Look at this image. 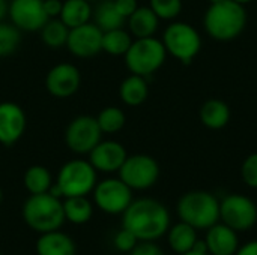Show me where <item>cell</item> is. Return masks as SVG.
Wrapping results in <instances>:
<instances>
[{
    "instance_id": "obj_25",
    "label": "cell",
    "mask_w": 257,
    "mask_h": 255,
    "mask_svg": "<svg viewBox=\"0 0 257 255\" xmlns=\"http://www.w3.org/2000/svg\"><path fill=\"white\" fill-rule=\"evenodd\" d=\"M65 219L75 224L83 225L90 221L93 215V204L87 197H68L62 200Z\"/></svg>"
},
{
    "instance_id": "obj_18",
    "label": "cell",
    "mask_w": 257,
    "mask_h": 255,
    "mask_svg": "<svg viewBox=\"0 0 257 255\" xmlns=\"http://www.w3.org/2000/svg\"><path fill=\"white\" fill-rule=\"evenodd\" d=\"M38 255H75V242L63 231L54 230L42 233L36 240Z\"/></svg>"
},
{
    "instance_id": "obj_9",
    "label": "cell",
    "mask_w": 257,
    "mask_h": 255,
    "mask_svg": "<svg viewBox=\"0 0 257 255\" xmlns=\"http://www.w3.org/2000/svg\"><path fill=\"white\" fill-rule=\"evenodd\" d=\"M92 194L96 207L107 215H122L134 200L133 189L119 177H107L98 182Z\"/></svg>"
},
{
    "instance_id": "obj_15",
    "label": "cell",
    "mask_w": 257,
    "mask_h": 255,
    "mask_svg": "<svg viewBox=\"0 0 257 255\" xmlns=\"http://www.w3.org/2000/svg\"><path fill=\"white\" fill-rule=\"evenodd\" d=\"M27 128V116L21 105L12 101L0 102V144L11 147L17 144Z\"/></svg>"
},
{
    "instance_id": "obj_16",
    "label": "cell",
    "mask_w": 257,
    "mask_h": 255,
    "mask_svg": "<svg viewBox=\"0 0 257 255\" xmlns=\"http://www.w3.org/2000/svg\"><path fill=\"white\" fill-rule=\"evenodd\" d=\"M89 162L98 173L113 174L117 173L128 158L125 146L116 140H101L90 152Z\"/></svg>"
},
{
    "instance_id": "obj_6",
    "label": "cell",
    "mask_w": 257,
    "mask_h": 255,
    "mask_svg": "<svg viewBox=\"0 0 257 255\" xmlns=\"http://www.w3.org/2000/svg\"><path fill=\"white\" fill-rule=\"evenodd\" d=\"M54 183L59 186L63 198L87 197L98 183V171L89 159L75 158L60 167Z\"/></svg>"
},
{
    "instance_id": "obj_31",
    "label": "cell",
    "mask_w": 257,
    "mask_h": 255,
    "mask_svg": "<svg viewBox=\"0 0 257 255\" xmlns=\"http://www.w3.org/2000/svg\"><path fill=\"white\" fill-rule=\"evenodd\" d=\"M149 8L160 20L172 21L182 12V0H149Z\"/></svg>"
},
{
    "instance_id": "obj_7",
    "label": "cell",
    "mask_w": 257,
    "mask_h": 255,
    "mask_svg": "<svg viewBox=\"0 0 257 255\" xmlns=\"http://www.w3.org/2000/svg\"><path fill=\"white\" fill-rule=\"evenodd\" d=\"M161 41L167 54L178 59L184 65L191 63L202 48V38L199 32L194 26L184 21L170 23L166 27Z\"/></svg>"
},
{
    "instance_id": "obj_3",
    "label": "cell",
    "mask_w": 257,
    "mask_h": 255,
    "mask_svg": "<svg viewBox=\"0 0 257 255\" xmlns=\"http://www.w3.org/2000/svg\"><path fill=\"white\" fill-rule=\"evenodd\" d=\"M21 215L27 227L39 234L60 230L66 221L62 198L53 197L48 192L29 195L23 204Z\"/></svg>"
},
{
    "instance_id": "obj_1",
    "label": "cell",
    "mask_w": 257,
    "mask_h": 255,
    "mask_svg": "<svg viewBox=\"0 0 257 255\" xmlns=\"http://www.w3.org/2000/svg\"><path fill=\"white\" fill-rule=\"evenodd\" d=\"M122 227L130 230L139 242H155L163 237L170 227L167 207L151 197L133 200L122 213Z\"/></svg>"
},
{
    "instance_id": "obj_10",
    "label": "cell",
    "mask_w": 257,
    "mask_h": 255,
    "mask_svg": "<svg viewBox=\"0 0 257 255\" xmlns=\"http://www.w3.org/2000/svg\"><path fill=\"white\" fill-rule=\"evenodd\" d=\"M220 221L238 231H248L257 222L256 203L242 194L226 195L220 201Z\"/></svg>"
},
{
    "instance_id": "obj_38",
    "label": "cell",
    "mask_w": 257,
    "mask_h": 255,
    "mask_svg": "<svg viewBox=\"0 0 257 255\" xmlns=\"http://www.w3.org/2000/svg\"><path fill=\"white\" fill-rule=\"evenodd\" d=\"M8 12H9V0H0V23L5 21V18H8Z\"/></svg>"
},
{
    "instance_id": "obj_40",
    "label": "cell",
    "mask_w": 257,
    "mask_h": 255,
    "mask_svg": "<svg viewBox=\"0 0 257 255\" xmlns=\"http://www.w3.org/2000/svg\"><path fill=\"white\" fill-rule=\"evenodd\" d=\"M232 2H235V3H238V5H242V6H245V5H248V3H251V2H254V0H232Z\"/></svg>"
},
{
    "instance_id": "obj_32",
    "label": "cell",
    "mask_w": 257,
    "mask_h": 255,
    "mask_svg": "<svg viewBox=\"0 0 257 255\" xmlns=\"http://www.w3.org/2000/svg\"><path fill=\"white\" fill-rule=\"evenodd\" d=\"M241 177L247 186L257 189V152L244 159L241 165Z\"/></svg>"
},
{
    "instance_id": "obj_20",
    "label": "cell",
    "mask_w": 257,
    "mask_h": 255,
    "mask_svg": "<svg viewBox=\"0 0 257 255\" xmlns=\"http://www.w3.org/2000/svg\"><path fill=\"white\" fill-rule=\"evenodd\" d=\"M149 96V86L146 77L131 74L119 86V98L128 107L142 105Z\"/></svg>"
},
{
    "instance_id": "obj_30",
    "label": "cell",
    "mask_w": 257,
    "mask_h": 255,
    "mask_svg": "<svg viewBox=\"0 0 257 255\" xmlns=\"http://www.w3.org/2000/svg\"><path fill=\"white\" fill-rule=\"evenodd\" d=\"M21 30L17 29L11 21L0 23V57L14 54L21 44Z\"/></svg>"
},
{
    "instance_id": "obj_5",
    "label": "cell",
    "mask_w": 257,
    "mask_h": 255,
    "mask_svg": "<svg viewBox=\"0 0 257 255\" xmlns=\"http://www.w3.org/2000/svg\"><path fill=\"white\" fill-rule=\"evenodd\" d=\"M123 57L131 74L148 78L164 65L167 51L163 41L157 39L155 36L136 38Z\"/></svg>"
},
{
    "instance_id": "obj_43",
    "label": "cell",
    "mask_w": 257,
    "mask_h": 255,
    "mask_svg": "<svg viewBox=\"0 0 257 255\" xmlns=\"http://www.w3.org/2000/svg\"><path fill=\"white\" fill-rule=\"evenodd\" d=\"M86 2H89V3H96V2H99V0H86Z\"/></svg>"
},
{
    "instance_id": "obj_44",
    "label": "cell",
    "mask_w": 257,
    "mask_h": 255,
    "mask_svg": "<svg viewBox=\"0 0 257 255\" xmlns=\"http://www.w3.org/2000/svg\"><path fill=\"white\" fill-rule=\"evenodd\" d=\"M0 255H2V254H0Z\"/></svg>"
},
{
    "instance_id": "obj_26",
    "label": "cell",
    "mask_w": 257,
    "mask_h": 255,
    "mask_svg": "<svg viewBox=\"0 0 257 255\" xmlns=\"http://www.w3.org/2000/svg\"><path fill=\"white\" fill-rule=\"evenodd\" d=\"M54 183L50 170L44 165H32L26 170L23 176V185L30 195L45 194Z\"/></svg>"
},
{
    "instance_id": "obj_22",
    "label": "cell",
    "mask_w": 257,
    "mask_h": 255,
    "mask_svg": "<svg viewBox=\"0 0 257 255\" xmlns=\"http://www.w3.org/2000/svg\"><path fill=\"white\" fill-rule=\"evenodd\" d=\"M199 116H200L202 123L206 128L221 129L230 120V108L224 101L218 98H211L203 102V105L200 107Z\"/></svg>"
},
{
    "instance_id": "obj_27",
    "label": "cell",
    "mask_w": 257,
    "mask_h": 255,
    "mask_svg": "<svg viewBox=\"0 0 257 255\" xmlns=\"http://www.w3.org/2000/svg\"><path fill=\"white\" fill-rule=\"evenodd\" d=\"M133 35L123 27L111 29L102 33V53L108 56H125L128 48L133 44Z\"/></svg>"
},
{
    "instance_id": "obj_2",
    "label": "cell",
    "mask_w": 257,
    "mask_h": 255,
    "mask_svg": "<svg viewBox=\"0 0 257 255\" xmlns=\"http://www.w3.org/2000/svg\"><path fill=\"white\" fill-rule=\"evenodd\" d=\"M203 26L206 33L215 41H235L247 26L245 6L232 0L209 5L203 17Z\"/></svg>"
},
{
    "instance_id": "obj_33",
    "label": "cell",
    "mask_w": 257,
    "mask_h": 255,
    "mask_svg": "<svg viewBox=\"0 0 257 255\" xmlns=\"http://www.w3.org/2000/svg\"><path fill=\"white\" fill-rule=\"evenodd\" d=\"M139 243V239L130 231V230H126V228H120L116 234H114V237H113V246L116 248V251H119V252H125V254H130L134 248H136V245Z\"/></svg>"
},
{
    "instance_id": "obj_13",
    "label": "cell",
    "mask_w": 257,
    "mask_h": 255,
    "mask_svg": "<svg viewBox=\"0 0 257 255\" xmlns=\"http://www.w3.org/2000/svg\"><path fill=\"white\" fill-rule=\"evenodd\" d=\"M102 30L93 23L69 29L66 50L78 59H90L102 53Z\"/></svg>"
},
{
    "instance_id": "obj_11",
    "label": "cell",
    "mask_w": 257,
    "mask_h": 255,
    "mask_svg": "<svg viewBox=\"0 0 257 255\" xmlns=\"http://www.w3.org/2000/svg\"><path fill=\"white\" fill-rule=\"evenodd\" d=\"M102 135L96 117L81 114L68 123L65 129V144L75 155H89V152L102 140Z\"/></svg>"
},
{
    "instance_id": "obj_23",
    "label": "cell",
    "mask_w": 257,
    "mask_h": 255,
    "mask_svg": "<svg viewBox=\"0 0 257 255\" xmlns=\"http://www.w3.org/2000/svg\"><path fill=\"white\" fill-rule=\"evenodd\" d=\"M93 6L86 0H63L59 18L68 29H74L92 21Z\"/></svg>"
},
{
    "instance_id": "obj_24",
    "label": "cell",
    "mask_w": 257,
    "mask_h": 255,
    "mask_svg": "<svg viewBox=\"0 0 257 255\" xmlns=\"http://www.w3.org/2000/svg\"><path fill=\"white\" fill-rule=\"evenodd\" d=\"M92 21L102 32L123 27V24L126 23V20L114 8L113 0H99V2H96V5L93 6V12H92Z\"/></svg>"
},
{
    "instance_id": "obj_21",
    "label": "cell",
    "mask_w": 257,
    "mask_h": 255,
    "mask_svg": "<svg viewBox=\"0 0 257 255\" xmlns=\"http://www.w3.org/2000/svg\"><path fill=\"white\" fill-rule=\"evenodd\" d=\"M166 234H167V243L170 249L178 255L191 251L196 242L199 240L197 230L184 221H179L178 224L169 227Z\"/></svg>"
},
{
    "instance_id": "obj_35",
    "label": "cell",
    "mask_w": 257,
    "mask_h": 255,
    "mask_svg": "<svg viewBox=\"0 0 257 255\" xmlns=\"http://www.w3.org/2000/svg\"><path fill=\"white\" fill-rule=\"evenodd\" d=\"M114 8L117 9V12L126 20L131 14H134V11L139 8V2L137 0H113Z\"/></svg>"
},
{
    "instance_id": "obj_14",
    "label": "cell",
    "mask_w": 257,
    "mask_h": 255,
    "mask_svg": "<svg viewBox=\"0 0 257 255\" xmlns=\"http://www.w3.org/2000/svg\"><path fill=\"white\" fill-rule=\"evenodd\" d=\"M9 21L21 32L33 33L50 20L44 9V0H9Z\"/></svg>"
},
{
    "instance_id": "obj_12",
    "label": "cell",
    "mask_w": 257,
    "mask_h": 255,
    "mask_svg": "<svg viewBox=\"0 0 257 255\" xmlns=\"http://www.w3.org/2000/svg\"><path fill=\"white\" fill-rule=\"evenodd\" d=\"M44 84L53 98L68 99L78 92L81 86V72L75 65L62 62L47 72Z\"/></svg>"
},
{
    "instance_id": "obj_34",
    "label": "cell",
    "mask_w": 257,
    "mask_h": 255,
    "mask_svg": "<svg viewBox=\"0 0 257 255\" xmlns=\"http://www.w3.org/2000/svg\"><path fill=\"white\" fill-rule=\"evenodd\" d=\"M130 255H164V252L154 242H139Z\"/></svg>"
},
{
    "instance_id": "obj_17",
    "label": "cell",
    "mask_w": 257,
    "mask_h": 255,
    "mask_svg": "<svg viewBox=\"0 0 257 255\" xmlns=\"http://www.w3.org/2000/svg\"><path fill=\"white\" fill-rule=\"evenodd\" d=\"M203 240L211 255H235L239 248L238 233L223 222L209 227Z\"/></svg>"
},
{
    "instance_id": "obj_41",
    "label": "cell",
    "mask_w": 257,
    "mask_h": 255,
    "mask_svg": "<svg viewBox=\"0 0 257 255\" xmlns=\"http://www.w3.org/2000/svg\"><path fill=\"white\" fill-rule=\"evenodd\" d=\"M208 2H209V5H214V3H220L223 0H208Z\"/></svg>"
},
{
    "instance_id": "obj_19",
    "label": "cell",
    "mask_w": 257,
    "mask_h": 255,
    "mask_svg": "<svg viewBox=\"0 0 257 255\" xmlns=\"http://www.w3.org/2000/svg\"><path fill=\"white\" fill-rule=\"evenodd\" d=\"M160 21L161 20L157 17V14L149 6H139L134 11V14H131L126 18L128 32L133 35L134 39L155 36Z\"/></svg>"
},
{
    "instance_id": "obj_36",
    "label": "cell",
    "mask_w": 257,
    "mask_h": 255,
    "mask_svg": "<svg viewBox=\"0 0 257 255\" xmlns=\"http://www.w3.org/2000/svg\"><path fill=\"white\" fill-rule=\"evenodd\" d=\"M63 0H44V9L48 18H59Z\"/></svg>"
},
{
    "instance_id": "obj_42",
    "label": "cell",
    "mask_w": 257,
    "mask_h": 255,
    "mask_svg": "<svg viewBox=\"0 0 257 255\" xmlns=\"http://www.w3.org/2000/svg\"><path fill=\"white\" fill-rule=\"evenodd\" d=\"M2 201H3V191H2V188H0V204H2Z\"/></svg>"
},
{
    "instance_id": "obj_28",
    "label": "cell",
    "mask_w": 257,
    "mask_h": 255,
    "mask_svg": "<svg viewBox=\"0 0 257 255\" xmlns=\"http://www.w3.org/2000/svg\"><path fill=\"white\" fill-rule=\"evenodd\" d=\"M41 41L51 50H59L66 45L69 29L60 18H50L39 30Z\"/></svg>"
},
{
    "instance_id": "obj_37",
    "label": "cell",
    "mask_w": 257,
    "mask_h": 255,
    "mask_svg": "<svg viewBox=\"0 0 257 255\" xmlns=\"http://www.w3.org/2000/svg\"><path fill=\"white\" fill-rule=\"evenodd\" d=\"M235 255H257V240H251L238 248Z\"/></svg>"
},
{
    "instance_id": "obj_4",
    "label": "cell",
    "mask_w": 257,
    "mask_h": 255,
    "mask_svg": "<svg viewBox=\"0 0 257 255\" xmlns=\"http://www.w3.org/2000/svg\"><path fill=\"white\" fill-rule=\"evenodd\" d=\"M176 212L196 230H208L220 222V200L208 191H190L179 198Z\"/></svg>"
},
{
    "instance_id": "obj_39",
    "label": "cell",
    "mask_w": 257,
    "mask_h": 255,
    "mask_svg": "<svg viewBox=\"0 0 257 255\" xmlns=\"http://www.w3.org/2000/svg\"><path fill=\"white\" fill-rule=\"evenodd\" d=\"M181 255H211V254H209V252H206V251L191 249V251H188V252H185V254H181Z\"/></svg>"
},
{
    "instance_id": "obj_29",
    "label": "cell",
    "mask_w": 257,
    "mask_h": 255,
    "mask_svg": "<svg viewBox=\"0 0 257 255\" xmlns=\"http://www.w3.org/2000/svg\"><path fill=\"white\" fill-rule=\"evenodd\" d=\"M96 122L99 125V129L102 134H117L119 131L123 129L125 123H126V116L123 113V110H120L116 105H108L104 107L98 116H96Z\"/></svg>"
},
{
    "instance_id": "obj_8",
    "label": "cell",
    "mask_w": 257,
    "mask_h": 255,
    "mask_svg": "<svg viewBox=\"0 0 257 255\" xmlns=\"http://www.w3.org/2000/svg\"><path fill=\"white\" fill-rule=\"evenodd\" d=\"M160 171V164L155 158L151 155L137 153L128 155L117 174L119 179L133 191H146L158 182Z\"/></svg>"
}]
</instances>
